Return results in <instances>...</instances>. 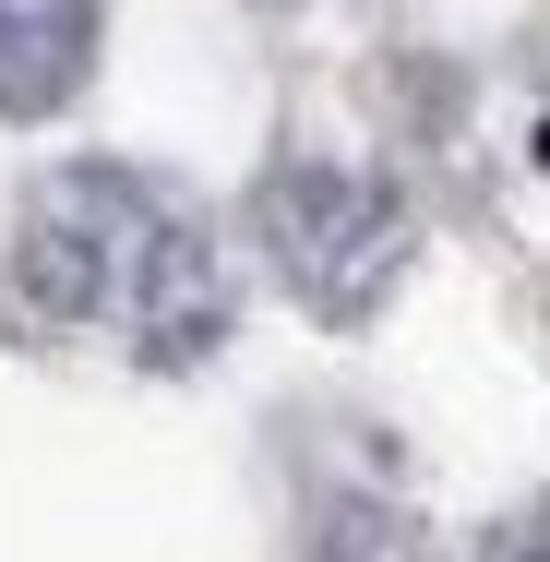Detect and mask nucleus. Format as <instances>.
<instances>
[{
    "label": "nucleus",
    "instance_id": "7ed1b4c3",
    "mask_svg": "<svg viewBox=\"0 0 550 562\" xmlns=\"http://www.w3.org/2000/svg\"><path fill=\"white\" fill-rule=\"evenodd\" d=\"M97 60V0H0V120H48Z\"/></svg>",
    "mask_w": 550,
    "mask_h": 562
},
{
    "label": "nucleus",
    "instance_id": "39448f33",
    "mask_svg": "<svg viewBox=\"0 0 550 562\" xmlns=\"http://www.w3.org/2000/svg\"><path fill=\"white\" fill-rule=\"evenodd\" d=\"M515 562H539V539H515Z\"/></svg>",
    "mask_w": 550,
    "mask_h": 562
},
{
    "label": "nucleus",
    "instance_id": "f257e3e1",
    "mask_svg": "<svg viewBox=\"0 0 550 562\" xmlns=\"http://www.w3.org/2000/svg\"><path fill=\"white\" fill-rule=\"evenodd\" d=\"M12 288L36 324L109 336L144 371H192L204 347H227V251L204 204H180L156 168H48L12 216Z\"/></svg>",
    "mask_w": 550,
    "mask_h": 562
},
{
    "label": "nucleus",
    "instance_id": "f03ea898",
    "mask_svg": "<svg viewBox=\"0 0 550 562\" xmlns=\"http://www.w3.org/2000/svg\"><path fill=\"white\" fill-rule=\"evenodd\" d=\"M251 239H263V263L288 276V300L324 312V324H371L383 288L407 276V204H395V180H371V168H347V156L263 168Z\"/></svg>",
    "mask_w": 550,
    "mask_h": 562
},
{
    "label": "nucleus",
    "instance_id": "20e7f679",
    "mask_svg": "<svg viewBox=\"0 0 550 562\" xmlns=\"http://www.w3.org/2000/svg\"><path fill=\"white\" fill-rule=\"evenodd\" d=\"M312 562H431V527H419V503H395V491H324Z\"/></svg>",
    "mask_w": 550,
    "mask_h": 562
}]
</instances>
